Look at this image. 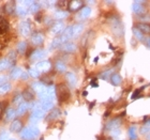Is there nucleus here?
<instances>
[{
	"label": "nucleus",
	"mask_w": 150,
	"mask_h": 140,
	"mask_svg": "<svg viewBox=\"0 0 150 140\" xmlns=\"http://www.w3.org/2000/svg\"><path fill=\"white\" fill-rule=\"evenodd\" d=\"M145 1H139V0H136V1H133L132 3V11L134 14L141 16L145 13Z\"/></svg>",
	"instance_id": "5"
},
{
	"label": "nucleus",
	"mask_w": 150,
	"mask_h": 140,
	"mask_svg": "<svg viewBox=\"0 0 150 140\" xmlns=\"http://www.w3.org/2000/svg\"><path fill=\"white\" fill-rule=\"evenodd\" d=\"M57 93H58V98L60 102H66L70 97V92L69 89L67 88L66 84H59V87L57 88Z\"/></svg>",
	"instance_id": "4"
},
{
	"label": "nucleus",
	"mask_w": 150,
	"mask_h": 140,
	"mask_svg": "<svg viewBox=\"0 0 150 140\" xmlns=\"http://www.w3.org/2000/svg\"><path fill=\"white\" fill-rule=\"evenodd\" d=\"M23 97H24V100H26V102H30V101L33 100L35 93H33V91H31L30 89H27V90L24 91Z\"/></svg>",
	"instance_id": "29"
},
{
	"label": "nucleus",
	"mask_w": 150,
	"mask_h": 140,
	"mask_svg": "<svg viewBox=\"0 0 150 140\" xmlns=\"http://www.w3.org/2000/svg\"><path fill=\"white\" fill-rule=\"evenodd\" d=\"M91 14V8L90 6H83V9L79 11L77 14V19H86L88 18Z\"/></svg>",
	"instance_id": "13"
},
{
	"label": "nucleus",
	"mask_w": 150,
	"mask_h": 140,
	"mask_svg": "<svg viewBox=\"0 0 150 140\" xmlns=\"http://www.w3.org/2000/svg\"><path fill=\"white\" fill-rule=\"evenodd\" d=\"M22 74H23V71L21 68H14L13 71L11 72V75H10V76H11L12 79H17V78H19L22 76Z\"/></svg>",
	"instance_id": "30"
},
{
	"label": "nucleus",
	"mask_w": 150,
	"mask_h": 140,
	"mask_svg": "<svg viewBox=\"0 0 150 140\" xmlns=\"http://www.w3.org/2000/svg\"><path fill=\"white\" fill-rule=\"evenodd\" d=\"M0 140H9V133L6 131H3L0 134Z\"/></svg>",
	"instance_id": "45"
},
{
	"label": "nucleus",
	"mask_w": 150,
	"mask_h": 140,
	"mask_svg": "<svg viewBox=\"0 0 150 140\" xmlns=\"http://www.w3.org/2000/svg\"><path fill=\"white\" fill-rule=\"evenodd\" d=\"M110 137L112 138H117L119 135H120V133H121V129H120V128H116V129L110 131Z\"/></svg>",
	"instance_id": "43"
},
{
	"label": "nucleus",
	"mask_w": 150,
	"mask_h": 140,
	"mask_svg": "<svg viewBox=\"0 0 150 140\" xmlns=\"http://www.w3.org/2000/svg\"><path fill=\"white\" fill-rule=\"evenodd\" d=\"M145 42H146V45H147L148 48H150V37H148L147 39H145Z\"/></svg>",
	"instance_id": "48"
},
{
	"label": "nucleus",
	"mask_w": 150,
	"mask_h": 140,
	"mask_svg": "<svg viewBox=\"0 0 150 140\" xmlns=\"http://www.w3.org/2000/svg\"><path fill=\"white\" fill-rule=\"evenodd\" d=\"M32 90H33V92H37L38 94L40 93V92H42V91L46 88V86L43 84V82H40V81H37V82H33L32 84Z\"/></svg>",
	"instance_id": "22"
},
{
	"label": "nucleus",
	"mask_w": 150,
	"mask_h": 140,
	"mask_svg": "<svg viewBox=\"0 0 150 140\" xmlns=\"http://www.w3.org/2000/svg\"><path fill=\"white\" fill-rule=\"evenodd\" d=\"M138 19L141 20V23H145V24H149L150 22V15L146 14V15H141V16H137Z\"/></svg>",
	"instance_id": "41"
},
{
	"label": "nucleus",
	"mask_w": 150,
	"mask_h": 140,
	"mask_svg": "<svg viewBox=\"0 0 150 140\" xmlns=\"http://www.w3.org/2000/svg\"><path fill=\"white\" fill-rule=\"evenodd\" d=\"M112 72H114V70L110 69V70H107V71L103 72L102 74H100V78H102V79H107V78L112 77Z\"/></svg>",
	"instance_id": "39"
},
{
	"label": "nucleus",
	"mask_w": 150,
	"mask_h": 140,
	"mask_svg": "<svg viewBox=\"0 0 150 140\" xmlns=\"http://www.w3.org/2000/svg\"><path fill=\"white\" fill-rule=\"evenodd\" d=\"M35 68L40 73H45V72L50 71V68H52V64H50V62L48 60H43V61H40L39 63H37Z\"/></svg>",
	"instance_id": "7"
},
{
	"label": "nucleus",
	"mask_w": 150,
	"mask_h": 140,
	"mask_svg": "<svg viewBox=\"0 0 150 140\" xmlns=\"http://www.w3.org/2000/svg\"><path fill=\"white\" fill-rule=\"evenodd\" d=\"M15 11L17 13V15L19 16H26L29 13V8L23 3L18 2V4L15 6Z\"/></svg>",
	"instance_id": "12"
},
{
	"label": "nucleus",
	"mask_w": 150,
	"mask_h": 140,
	"mask_svg": "<svg viewBox=\"0 0 150 140\" xmlns=\"http://www.w3.org/2000/svg\"><path fill=\"white\" fill-rule=\"evenodd\" d=\"M9 29V23L6 22V18L0 16V33H4Z\"/></svg>",
	"instance_id": "25"
},
{
	"label": "nucleus",
	"mask_w": 150,
	"mask_h": 140,
	"mask_svg": "<svg viewBox=\"0 0 150 140\" xmlns=\"http://www.w3.org/2000/svg\"><path fill=\"white\" fill-rule=\"evenodd\" d=\"M133 34H134L135 39H136L137 41H144L145 40L144 33L139 31V30H138L136 27H134V28H133Z\"/></svg>",
	"instance_id": "32"
},
{
	"label": "nucleus",
	"mask_w": 150,
	"mask_h": 140,
	"mask_svg": "<svg viewBox=\"0 0 150 140\" xmlns=\"http://www.w3.org/2000/svg\"><path fill=\"white\" fill-rule=\"evenodd\" d=\"M60 48H61V50L64 51V53H74V51H76V49H77L76 45H75L73 42H67V43L62 44V45L60 46Z\"/></svg>",
	"instance_id": "10"
},
{
	"label": "nucleus",
	"mask_w": 150,
	"mask_h": 140,
	"mask_svg": "<svg viewBox=\"0 0 150 140\" xmlns=\"http://www.w3.org/2000/svg\"><path fill=\"white\" fill-rule=\"evenodd\" d=\"M54 16H55V18L56 19H63L68 16V12L62 11V10H59V11H56V12H55Z\"/></svg>",
	"instance_id": "34"
},
{
	"label": "nucleus",
	"mask_w": 150,
	"mask_h": 140,
	"mask_svg": "<svg viewBox=\"0 0 150 140\" xmlns=\"http://www.w3.org/2000/svg\"><path fill=\"white\" fill-rule=\"evenodd\" d=\"M83 6V1H70L69 2V10L72 11V12H75L79 10Z\"/></svg>",
	"instance_id": "24"
},
{
	"label": "nucleus",
	"mask_w": 150,
	"mask_h": 140,
	"mask_svg": "<svg viewBox=\"0 0 150 140\" xmlns=\"http://www.w3.org/2000/svg\"><path fill=\"white\" fill-rule=\"evenodd\" d=\"M136 28L139 30L143 33H146V34H150V24H145V23H138L135 26Z\"/></svg>",
	"instance_id": "19"
},
{
	"label": "nucleus",
	"mask_w": 150,
	"mask_h": 140,
	"mask_svg": "<svg viewBox=\"0 0 150 140\" xmlns=\"http://www.w3.org/2000/svg\"><path fill=\"white\" fill-rule=\"evenodd\" d=\"M16 117V110L13 108H8L6 112V121H12Z\"/></svg>",
	"instance_id": "27"
},
{
	"label": "nucleus",
	"mask_w": 150,
	"mask_h": 140,
	"mask_svg": "<svg viewBox=\"0 0 150 140\" xmlns=\"http://www.w3.org/2000/svg\"><path fill=\"white\" fill-rule=\"evenodd\" d=\"M40 107L44 112L50 111V110H52V108L54 107V100L42 101V102L40 103Z\"/></svg>",
	"instance_id": "15"
},
{
	"label": "nucleus",
	"mask_w": 150,
	"mask_h": 140,
	"mask_svg": "<svg viewBox=\"0 0 150 140\" xmlns=\"http://www.w3.org/2000/svg\"><path fill=\"white\" fill-rule=\"evenodd\" d=\"M11 88L12 87H11L10 82H6V84H0V94H4L6 92H9L11 90Z\"/></svg>",
	"instance_id": "35"
},
{
	"label": "nucleus",
	"mask_w": 150,
	"mask_h": 140,
	"mask_svg": "<svg viewBox=\"0 0 150 140\" xmlns=\"http://www.w3.org/2000/svg\"><path fill=\"white\" fill-rule=\"evenodd\" d=\"M62 44H63V42H62V40H61L60 35H59V37H55V39H54L53 42H52V44H50V49H55V48H58V47H60Z\"/></svg>",
	"instance_id": "28"
},
{
	"label": "nucleus",
	"mask_w": 150,
	"mask_h": 140,
	"mask_svg": "<svg viewBox=\"0 0 150 140\" xmlns=\"http://www.w3.org/2000/svg\"><path fill=\"white\" fill-rule=\"evenodd\" d=\"M61 115V111H60L59 109H53L52 111H50V113L48 115H47V120L48 121H50V120H56V119H58Z\"/></svg>",
	"instance_id": "26"
},
{
	"label": "nucleus",
	"mask_w": 150,
	"mask_h": 140,
	"mask_svg": "<svg viewBox=\"0 0 150 140\" xmlns=\"http://www.w3.org/2000/svg\"><path fill=\"white\" fill-rule=\"evenodd\" d=\"M63 31H64V24L62 22L56 23L52 27V33L53 34H62Z\"/></svg>",
	"instance_id": "14"
},
{
	"label": "nucleus",
	"mask_w": 150,
	"mask_h": 140,
	"mask_svg": "<svg viewBox=\"0 0 150 140\" xmlns=\"http://www.w3.org/2000/svg\"><path fill=\"white\" fill-rule=\"evenodd\" d=\"M110 81H112V84L114 86H119V84H121L122 78L119 74H112V77H110Z\"/></svg>",
	"instance_id": "31"
},
{
	"label": "nucleus",
	"mask_w": 150,
	"mask_h": 140,
	"mask_svg": "<svg viewBox=\"0 0 150 140\" xmlns=\"http://www.w3.org/2000/svg\"><path fill=\"white\" fill-rule=\"evenodd\" d=\"M66 79L68 81V84H69L71 88H75L76 84H77V78H76V75L73 73V72H68L66 74Z\"/></svg>",
	"instance_id": "11"
},
{
	"label": "nucleus",
	"mask_w": 150,
	"mask_h": 140,
	"mask_svg": "<svg viewBox=\"0 0 150 140\" xmlns=\"http://www.w3.org/2000/svg\"><path fill=\"white\" fill-rule=\"evenodd\" d=\"M39 10H40V6H39V3L35 2V1H33V3H32L31 6H29V12L31 13H37Z\"/></svg>",
	"instance_id": "40"
},
{
	"label": "nucleus",
	"mask_w": 150,
	"mask_h": 140,
	"mask_svg": "<svg viewBox=\"0 0 150 140\" xmlns=\"http://www.w3.org/2000/svg\"><path fill=\"white\" fill-rule=\"evenodd\" d=\"M139 132H141L142 135H148L150 133V126H148V125L144 124V126H143V127H141Z\"/></svg>",
	"instance_id": "42"
},
{
	"label": "nucleus",
	"mask_w": 150,
	"mask_h": 140,
	"mask_svg": "<svg viewBox=\"0 0 150 140\" xmlns=\"http://www.w3.org/2000/svg\"><path fill=\"white\" fill-rule=\"evenodd\" d=\"M19 32L22 33V35L24 37H27V35L30 34V32H31V27H30V23L28 20H23L19 24Z\"/></svg>",
	"instance_id": "6"
},
{
	"label": "nucleus",
	"mask_w": 150,
	"mask_h": 140,
	"mask_svg": "<svg viewBox=\"0 0 150 140\" xmlns=\"http://www.w3.org/2000/svg\"><path fill=\"white\" fill-rule=\"evenodd\" d=\"M84 30V25L83 24H76V25L72 26V32H73V37H76L81 34Z\"/></svg>",
	"instance_id": "20"
},
{
	"label": "nucleus",
	"mask_w": 150,
	"mask_h": 140,
	"mask_svg": "<svg viewBox=\"0 0 150 140\" xmlns=\"http://www.w3.org/2000/svg\"><path fill=\"white\" fill-rule=\"evenodd\" d=\"M55 68H56L57 71L60 72V73H64V72L67 71V65L62 61H57L56 64H55Z\"/></svg>",
	"instance_id": "33"
},
{
	"label": "nucleus",
	"mask_w": 150,
	"mask_h": 140,
	"mask_svg": "<svg viewBox=\"0 0 150 140\" xmlns=\"http://www.w3.org/2000/svg\"><path fill=\"white\" fill-rule=\"evenodd\" d=\"M139 92H141V90H136V91H135L134 94L132 95V98H135V97H136L138 95V94H139Z\"/></svg>",
	"instance_id": "49"
},
{
	"label": "nucleus",
	"mask_w": 150,
	"mask_h": 140,
	"mask_svg": "<svg viewBox=\"0 0 150 140\" xmlns=\"http://www.w3.org/2000/svg\"><path fill=\"white\" fill-rule=\"evenodd\" d=\"M6 82H8V77L6 75H0V84H6Z\"/></svg>",
	"instance_id": "46"
},
{
	"label": "nucleus",
	"mask_w": 150,
	"mask_h": 140,
	"mask_svg": "<svg viewBox=\"0 0 150 140\" xmlns=\"http://www.w3.org/2000/svg\"><path fill=\"white\" fill-rule=\"evenodd\" d=\"M24 102V97H23V94H16L15 96H14V98H13L12 103L14 104V105H21V104Z\"/></svg>",
	"instance_id": "36"
},
{
	"label": "nucleus",
	"mask_w": 150,
	"mask_h": 140,
	"mask_svg": "<svg viewBox=\"0 0 150 140\" xmlns=\"http://www.w3.org/2000/svg\"><path fill=\"white\" fill-rule=\"evenodd\" d=\"M38 136H40V129L35 125L23 128L21 132V138L24 140H33L38 138Z\"/></svg>",
	"instance_id": "1"
},
{
	"label": "nucleus",
	"mask_w": 150,
	"mask_h": 140,
	"mask_svg": "<svg viewBox=\"0 0 150 140\" xmlns=\"http://www.w3.org/2000/svg\"><path fill=\"white\" fill-rule=\"evenodd\" d=\"M43 42H44V37H43V34H42V33H39V32H37V33H35V34H32L31 43L33 44V45L38 46V45H41Z\"/></svg>",
	"instance_id": "17"
},
{
	"label": "nucleus",
	"mask_w": 150,
	"mask_h": 140,
	"mask_svg": "<svg viewBox=\"0 0 150 140\" xmlns=\"http://www.w3.org/2000/svg\"><path fill=\"white\" fill-rule=\"evenodd\" d=\"M45 112L41 109L40 107V103L33 105V109H32V113L30 115V122L31 123H38L40 121L41 119H43Z\"/></svg>",
	"instance_id": "3"
},
{
	"label": "nucleus",
	"mask_w": 150,
	"mask_h": 140,
	"mask_svg": "<svg viewBox=\"0 0 150 140\" xmlns=\"http://www.w3.org/2000/svg\"><path fill=\"white\" fill-rule=\"evenodd\" d=\"M13 4H14V2H10L8 4V6H6V12L9 13V14H12L13 11L15 10V6H13Z\"/></svg>",
	"instance_id": "44"
},
{
	"label": "nucleus",
	"mask_w": 150,
	"mask_h": 140,
	"mask_svg": "<svg viewBox=\"0 0 150 140\" xmlns=\"http://www.w3.org/2000/svg\"><path fill=\"white\" fill-rule=\"evenodd\" d=\"M29 104L28 102H23L21 105L17 106V109H16V115H23L24 113H26V111L29 109Z\"/></svg>",
	"instance_id": "18"
},
{
	"label": "nucleus",
	"mask_w": 150,
	"mask_h": 140,
	"mask_svg": "<svg viewBox=\"0 0 150 140\" xmlns=\"http://www.w3.org/2000/svg\"><path fill=\"white\" fill-rule=\"evenodd\" d=\"M21 77H22V79H24V80H25V79H27V78L29 77V74H28V73H23Z\"/></svg>",
	"instance_id": "47"
},
{
	"label": "nucleus",
	"mask_w": 150,
	"mask_h": 140,
	"mask_svg": "<svg viewBox=\"0 0 150 140\" xmlns=\"http://www.w3.org/2000/svg\"><path fill=\"white\" fill-rule=\"evenodd\" d=\"M26 49H27V42L23 41V42H19L17 44V50H18V53H25Z\"/></svg>",
	"instance_id": "37"
},
{
	"label": "nucleus",
	"mask_w": 150,
	"mask_h": 140,
	"mask_svg": "<svg viewBox=\"0 0 150 140\" xmlns=\"http://www.w3.org/2000/svg\"><path fill=\"white\" fill-rule=\"evenodd\" d=\"M28 74H29V76H31V77H33V78H38L39 76H40V72L38 71L35 68H31V69L29 70V72H28Z\"/></svg>",
	"instance_id": "38"
},
{
	"label": "nucleus",
	"mask_w": 150,
	"mask_h": 140,
	"mask_svg": "<svg viewBox=\"0 0 150 140\" xmlns=\"http://www.w3.org/2000/svg\"><path fill=\"white\" fill-rule=\"evenodd\" d=\"M11 65H13V61H11L9 58H8V59L0 60V72L6 71V70L9 69Z\"/></svg>",
	"instance_id": "21"
},
{
	"label": "nucleus",
	"mask_w": 150,
	"mask_h": 140,
	"mask_svg": "<svg viewBox=\"0 0 150 140\" xmlns=\"http://www.w3.org/2000/svg\"><path fill=\"white\" fill-rule=\"evenodd\" d=\"M128 137L130 140H137V126L136 125H131L128 129Z\"/></svg>",
	"instance_id": "16"
},
{
	"label": "nucleus",
	"mask_w": 150,
	"mask_h": 140,
	"mask_svg": "<svg viewBox=\"0 0 150 140\" xmlns=\"http://www.w3.org/2000/svg\"><path fill=\"white\" fill-rule=\"evenodd\" d=\"M40 140H44V139H43V138H40Z\"/></svg>",
	"instance_id": "52"
},
{
	"label": "nucleus",
	"mask_w": 150,
	"mask_h": 140,
	"mask_svg": "<svg viewBox=\"0 0 150 140\" xmlns=\"http://www.w3.org/2000/svg\"><path fill=\"white\" fill-rule=\"evenodd\" d=\"M47 56V51L45 49H37L31 53L30 59L31 60H42Z\"/></svg>",
	"instance_id": "8"
},
{
	"label": "nucleus",
	"mask_w": 150,
	"mask_h": 140,
	"mask_svg": "<svg viewBox=\"0 0 150 140\" xmlns=\"http://www.w3.org/2000/svg\"><path fill=\"white\" fill-rule=\"evenodd\" d=\"M9 140H17V139H9Z\"/></svg>",
	"instance_id": "51"
},
{
	"label": "nucleus",
	"mask_w": 150,
	"mask_h": 140,
	"mask_svg": "<svg viewBox=\"0 0 150 140\" xmlns=\"http://www.w3.org/2000/svg\"><path fill=\"white\" fill-rule=\"evenodd\" d=\"M110 27H112V32H114V34L116 37H121L122 35L125 34V28H123L121 19L119 18L118 16H112L110 20Z\"/></svg>",
	"instance_id": "2"
},
{
	"label": "nucleus",
	"mask_w": 150,
	"mask_h": 140,
	"mask_svg": "<svg viewBox=\"0 0 150 140\" xmlns=\"http://www.w3.org/2000/svg\"><path fill=\"white\" fill-rule=\"evenodd\" d=\"M22 127H23L22 122L19 121V120H14V121L12 122L11 126H10V129H11V132H13V133H17V132H19L22 129Z\"/></svg>",
	"instance_id": "23"
},
{
	"label": "nucleus",
	"mask_w": 150,
	"mask_h": 140,
	"mask_svg": "<svg viewBox=\"0 0 150 140\" xmlns=\"http://www.w3.org/2000/svg\"><path fill=\"white\" fill-rule=\"evenodd\" d=\"M120 125H121L120 119H114V120H110V122H107L106 125H105V129L110 132L112 129H116V128H120Z\"/></svg>",
	"instance_id": "9"
},
{
	"label": "nucleus",
	"mask_w": 150,
	"mask_h": 140,
	"mask_svg": "<svg viewBox=\"0 0 150 140\" xmlns=\"http://www.w3.org/2000/svg\"><path fill=\"white\" fill-rule=\"evenodd\" d=\"M146 140H150V133L148 135H146Z\"/></svg>",
	"instance_id": "50"
}]
</instances>
